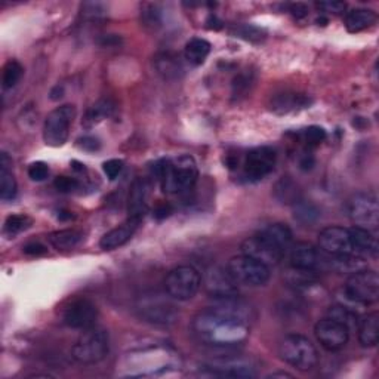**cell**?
I'll use <instances>...</instances> for the list:
<instances>
[{
	"label": "cell",
	"mask_w": 379,
	"mask_h": 379,
	"mask_svg": "<svg viewBox=\"0 0 379 379\" xmlns=\"http://www.w3.org/2000/svg\"><path fill=\"white\" fill-rule=\"evenodd\" d=\"M216 304L193 319V332L199 341L216 348H234L251 333L249 307L236 296L215 299Z\"/></svg>",
	"instance_id": "6da1fadb"
},
{
	"label": "cell",
	"mask_w": 379,
	"mask_h": 379,
	"mask_svg": "<svg viewBox=\"0 0 379 379\" xmlns=\"http://www.w3.org/2000/svg\"><path fill=\"white\" fill-rule=\"evenodd\" d=\"M158 175L165 193L178 194L191 190L199 178V167L191 156H178L174 159H163L156 163Z\"/></svg>",
	"instance_id": "7a4b0ae2"
},
{
	"label": "cell",
	"mask_w": 379,
	"mask_h": 379,
	"mask_svg": "<svg viewBox=\"0 0 379 379\" xmlns=\"http://www.w3.org/2000/svg\"><path fill=\"white\" fill-rule=\"evenodd\" d=\"M279 356L299 372H310L319 363V352L308 338L303 335H287L279 345Z\"/></svg>",
	"instance_id": "3957f363"
},
{
	"label": "cell",
	"mask_w": 379,
	"mask_h": 379,
	"mask_svg": "<svg viewBox=\"0 0 379 379\" xmlns=\"http://www.w3.org/2000/svg\"><path fill=\"white\" fill-rule=\"evenodd\" d=\"M110 350L109 332L98 326L85 329L71 348L73 359L81 364H95L104 360Z\"/></svg>",
	"instance_id": "277c9868"
},
{
	"label": "cell",
	"mask_w": 379,
	"mask_h": 379,
	"mask_svg": "<svg viewBox=\"0 0 379 379\" xmlns=\"http://www.w3.org/2000/svg\"><path fill=\"white\" fill-rule=\"evenodd\" d=\"M345 296L359 305H371L379 298V276L373 270L361 268L352 273L344 286Z\"/></svg>",
	"instance_id": "5b68a950"
},
{
	"label": "cell",
	"mask_w": 379,
	"mask_h": 379,
	"mask_svg": "<svg viewBox=\"0 0 379 379\" xmlns=\"http://www.w3.org/2000/svg\"><path fill=\"white\" fill-rule=\"evenodd\" d=\"M76 114L77 110L73 104H65L48 114L43 123V141L49 147L57 149L67 142Z\"/></svg>",
	"instance_id": "8992f818"
},
{
	"label": "cell",
	"mask_w": 379,
	"mask_h": 379,
	"mask_svg": "<svg viewBox=\"0 0 379 379\" xmlns=\"http://www.w3.org/2000/svg\"><path fill=\"white\" fill-rule=\"evenodd\" d=\"M227 268L237 284L249 287H261L267 284L271 276L270 267L243 254L233 256L228 261Z\"/></svg>",
	"instance_id": "52a82bcc"
},
{
	"label": "cell",
	"mask_w": 379,
	"mask_h": 379,
	"mask_svg": "<svg viewBox=\"0 0 379 379\" xmlns=\"http://www.w3.org/2000/svg\"><path fill=\"white\" fill-rule=\"evenodd\" d=\"M202 286L199 271L190 266H181L169 271L165 280L167 295L177 301H188L195 296Z\"/></svg>",
	"instance_id": "ba28073f"
},
{
	"label": "cell",
	"mask_w": 379,
	"mask_h": 379,
	"mask_svg": "<svg viewBox=\"0 0 379 379\" xmlns=\"http://www.w3.org/2000/svg\"><path fill=\"white\" fill-rule=\"evenodd\" d=\"M348 216L356 227L375 231L379 224V205L372 193H357L348 200Z\"/></svg>",
	"instance_id": "9c48e42d"
},
{
	"label": "cell",
	"mask_w": 379,
	"mask_h": 379,
	"mask_svg": "<svg viewBox=\"0 0 379 379\" xmlns=\"http://www.w3.org/2000/svg\"><path fill=\"white\" fill-rule=\"evenodd\" d=\"M98 317L97 305L88 298L73 299L62 310V323L71 329H89L95 326Z\"/></svg>",
	"instance_id": "30bf717a"
},
{
	"label": "cell",
	"mask_w": 379,
	"mask_h": 379,
	"mask_svg": "<svg viewBox=\"0 0 379 379\" xmlns=\"http://www.w3.org/2000/svg\"><path fill=\"white\" fill-rule=\"evenodd\" d=\"M277 154L270 147H258L246 154L243 160V175L247 181H259L274 171Z\"/></svg>",
	"instance_id": "8fae6325"
},
{
	"label": "cell",
	"mask_w": 379,
	"mask_h": 379,
	"mask_svg": "<svg viewBox=\"0 0 379 379\" xmlns=\"http://www.w3.org/2000/svg\"><path fill=\"white\" fill-rule=\"evenodd\" d=\"M205 286V291L211 295L214 299H222L237 295V283L233 279L228 268L226 267H209L205 271V276L202 280Z\"/></svg>",
	"instance_id": "7c38bea8"
},
{
	"label": "cell",
	"mask_w": 379,
	"mask_h": 379,
	"mask_svg": "<svg viewBox=\"0 0 379 379\" xmlns=\"http://www.w3.org/2000/svg\"><path fill=\"white\" fill-rule=\"evenodd\" d=\"M315 335L324 350L333 352L343 350L347 345L350 339V329L345 324L326 317L316 323Z\"/></svg>",
	"instance_id": "4fadbf2b"
},
{
	"label": "cell",
	"mask_w": 379,
	"mask_h": 379,
	"mask_svg": "<svg viewBox=\"0 0 379 379\" xmlns=\"http://www.w3.org/2000/svg\"><path fill=\"white\" fill-rule=\"evenodd\" d=\"M240 249H242L243 255L251 256V258L259 261V263H263L267 267L277 266L284 255V252L282 249H279L277 246H274L266 237L261 236L259 233L254 234L252 237H247L242 243Z\"/></svg>",
	"instance_id": "5bb4252c"
},
{
	"label": "cell",
	"mask_w": 379,
	"mask_h": 379,
	"mask_svg": "<svg viewBox=\"0 0 379 379\" xmlns=\"http://www.w3.org/2000/svg\"><path fill=\"white\" fill-rule=\"evenodd\" d=\"M319 247L323 254L331 256L354 255V252H352L350 230L338 226H332L320 231Z\"/></svg>",
	"instance_id": "9a60e30c"
},
{
	"label": "cell",
	"mask_w": 379,
	"mask_h": 379,
	"mask_svg": "<svg viewBox=\"0 0 379 379\" xmlns=\"http://www.w3.org/2000/svg\"><path fill=\"white\" fill-rule=\"evenodd\" d=\"M205 369L216 376L254 378L256 375L254 363L243 357H218L207 361Z\"/></svg>",
	"instance_id": "2e32d148"
},
{
	"label": "cell",
	"mask_w": 379,
	"mask_h": 379,
	"mask_svg": "<svg viewBox=\"0 0 379 379\" xmlns=\"http://www.w3.org/2000/svg\"><path fill=\"white\" fill-rule=\"evenodd\" d=\"M139 311L149 322L158 324H169L177 317L174 305L162 299L159 295L149 296L144 299L139 305Z\"/></svg>",
	"instance_id": "e0dca14e"
},
{
	"label": "cell",
	"mask_w": 379,
	"mask_h": 379,
	"mask_svg": "<svg viewBox=\"0 0 379 379\" xmlns=\"http://www.w3.org/2000/svg\"><path fill=\"white\" fill-rule=\"evenodd\" d=\"M322 264H324V259L316 246L305 242L291 246V267L317 271Z\"/></svg>",
	"instance_id": "ac0fdd59"
},
{
	"label": "cell",
	"mask_w": 379,
	"mask_h": 379,
	"mask_svg": "<svg viewBox=\"0 0 379 379\" xmlns=\"http://www.w3.org/2000/svg\"><path fill=\"white\" fill-rule=\"evenodd\" d=\"M142 219L138 218H129L122 226L110 230L109 233L104 234L99 240V247L104 251H114L119 247L125 246L130 239L134 237L135 231L138 230Z\"/></svg>",
	"instance_id": "d6986e66"
},
{
	"label": "cell",
	"mask_w": 379,
	"mask_h": 379,
	"mask_svg": "<svg viewBox=\"0 0 379 379\" xmlns=\"http://www.w3.org/2000/svg\"><path fill=\"white\" fill-rule=\"evenodd\" d=\"M149 193H150V187L146 179L138 178L134 181V184L129 191V199H128L129 218H138V219L144 218L149 207Z\"/></svg>",
	"instance_id": "ffe728a7"
},
{
	"label": "cell",
	"mask_w": 379,
	"mask_h": 379,
	"mask_svg": "<svg viewBox=\"0 0 379 379\" xmlns=\"http://www.w3.org/2000/svg\"><path fill=\"white\" fill-rule=\"evenodd\" d=\"M352 252L354 255H376L378 252V242L372 231L361 228V227H352L350 228Z\"/></svg>",
	"instance_id": "44dd1931"
},
{
	"label": "cell",
	"mask_w": 379,
	"mask_h": 379,
	"mask_svg": "<svg viewBox=\"0 0 379 379\" xmlns=\"http://www.w3.org/2000/svg\"><path fill=\"white\" fill-rule=\"evenodd\" d=\"M258 233L263 237H266L268 242H271L274 246H277L279 249H282L284 254H286V251L291 249L294 234H292L291 228L287 227L286 224H282V222H274V224L264 227Z\"/></svg>",
	"instance_id": "7402d4cb"
},
{
	"label": "cell",
	"mask_w": 379,
	"mask_h": 379,
	"mask_svg": "<svg viewBox=\"0 0 379 379\" xmlns=\"http://www.w3.org/2000/svg\"><path fill=\"white\" fill-rule=\"evenodd\" d=\"M310 106V99L305 95H299L295 92H283L273 98L271 110L279 114L296 111L299 109H307Z\"/></svg>",
	"instance_id": "603a6c76"
},
{
	"label": "cell",
	"mask_w": 379,
	"mask_h": 379,
	"mask_svg": "<svg viewBox=\"0 0 379 379\" xmlns=\"http://www.w3.org/2000/svg\"><path fill=\"white\" fill-rule=\"evenodd\" d=\"M274 198H276L283 205L294 206L296 202L303 199V193H301L299 186L291 177H282L276 186H274Z\"/></svg>",
	"instance_id": "cb8c5ba5"
},
{
	"label": "cell",
	"mask_w": 379,
	"mask_h": 379,
	"mask_svg": "<svg viewBox=\"0 0 379 379\" xmlns=\"http://www.w3.org/2000/svg\"><path fill=\"white\" fill-rule=\"evenodd\" d=\"M376 22V14L371 9L357 8L350 11L345 17V29L350 33H360Z\"/></svg>",
	"instance_id": "d4e9b609"
},
{
	"label": "cell",
	"mask_w": 379,
	"mask_h": 379,
	"mask_svg": "<svg viewBox=\"0 0 379 379\" xmlns=\"http://www.w3.org/2000/svg\"><path fill=\"white\" fill-rule=\"evenodd\" d=\"M379 339V315L371 312L359 323V341L363 347H375Z\"/></svg>",
	"instance_id": "484cf974"
},
{
	"label": "cell",
	"mask_w": 379,
	"mask_h": 379,
	"mask_svg": "<svg viewBox=\"0 0 379 379\" xmlns=\"http://www.w3.org/2000/svg\"><path fill=\"white\" fill-rule=\"evenodd\" d=\"M211 43H209L206 39L193 37L191 41L186 43L184 57L193 65H202L209 57V54H211Z\"/></svg>",
	"instance_id": "4316f807"
},
{
	"label": "cell",
	"mask_w": 379,
	"mask_h": 379,
	"mask_svg": "<svg viewBox=\"0 0 379 379\" xmlns=\"http://www.w3.org/2000/svg\"><path fill=\"white\" fill-rule=\"evenodd\" d=\"M83 239V234L79 230H60L49 234V243L57 251H70L79 244Z\"/></svg>",
	"instance_id": "83f0119b"
},
{
	"label": "cell",
	"mask_w": 379,
	"mask_h": 379,
	"mask_svg": "<svg viewBox=\"0 0 379 379\" xmlns=\"http://www.w3.org/2000/svg\"><path fill=\"white\" fill-rule=\"evenodd\" d=\"M114 110H116V104L111 99L109 98L99 99L88 110L83 122L86 126H94L102 122L104 119H107V117H110L114 113Z\"/></svg>",
	"instance_id": "f1b7e54d"
},
{
	"label": "cell",
	"mask_w": 379,
	"mask_h": 379,
	"mask_svg": "<svg viewBox=\"0 0 379 379\" xmlns=\"http://www.w3.org/2000/svg\"><path fill=\"white\" fill-rule=\"evenodd\" d=\"M294 218L304 226L315 224V222L320 218V209L311 202H307L301 199L294 206Z\"/></svg>",
	"instance_id": "f546056e"
},
{
	"label": "cell",
	"mask_w": 379,
	"mask_h": 379,
	"mask_svg": "<svg viewBox=\"0 0 379 379\" xmlns=\"http://www.w3.org/2000/svg\"><path fill=\"white\" fill-rule=\"evenodd\" d=\"M156 69H158L159 74H162L165 79H177L182 71V65L177 55L163 54L156 58Z\"/></svg>",
	"instance_id": "4dcf8cb0"
},
{
	"label": "cell",
	"mask_w": 379,
	"mask_h": 379,
	"mask_svg": "<svg viewBox=\"0 0 379 379\" xmlns=\"http://www.w3.org/2000/svg\"><path fill=\"white\" fill-rule=\"evenodd\" d=\"M286 280L294 287H304L305 289V287L315 284L317 282V277H316V271L291 267V270L286 274Z\"/></svg>",
	"instance_id": "1f68e13d"
},
{
	"label": "cell",
	"mask_w": 379,
	"mask_h": 379,
	"mask_svg": "<svg viewBox=\"0 0 379 379\" xmlns=\"http://www.w3.org/2000/svg\"><path fill=\"white\" fill-rule=\"evenodd\" d=\"M32 218L27 215L22 214H15V215H9L5 221L4 226V233L6 234L8 237H14L17 234H20L21 231L27 230L32 226Z\"/></svg>",
	"instance_id": "d6a6232c"
},
{
	"label": "cell",
	"mask_w": 379,
	"mask_h": 379,
	"mask_svg": "<svg viewBox=\"0 0 379 379\" xmlns=\"http://www.w3.org/2000/svg\"><path fill=\"white\" fill-rule=\"evenodd\" d=\"M17 195V179L9 167H0V198L12 200Z\"/></svg>",
	"instance_id": "836d02e7"
},
{
	"label": "cell",
	"mask_w": 379,
	"mask_h": 379,
	"mask_svg": "<svg viewBox=\"0 0 379 379\" xmlns=\"http://www.w3.org/2000/svg\"><path fill=\"white\" fill-rule=\"evenodd\" d=\"M24 74V69L22 65L15 61L11 60L5 64L4 67V74H2V85L5 89H12L18 85V82L21 81V77Z\"/></svg>",
	"instance_id": "e575fe53"
},
{
	"label": "cell",
	"mask_w": 379,
	"mask_h": 379,
	"mask_svg": "<svg viewBox=\"0 0 379 379\" xmlns=\"http://www.w3.org/2000/svg\"><path fill=\"white\" fill-rule=\"evenodd\" d=\"M328 317L339 322V323H343L345 324L347 328L350 329L352 324H356L357 323V315L354 311H352L351 308L345 307V305H341V304H338V305H332L328 311Z\"/></svg>",
	"instance_id": "d590c367"
},
{
	"label": "cell",
	"mask_w": 379,
	"mask_h": 379,
	"mask_svg": "<svg viewBox=\"0 0 379 379\" xmlns=\"http://www.w3.org/2000/svg\"><path fill=\"white\" fill-rule=\"evenodd\" d=\"M303 138L308 147H317L326 139V130L320 126H310L303 132Z\"/></svg>",
	"instance_id": "8d00e7d4"
},
{
	"label": "cell",
	"mask_w": 379,
	"mask_h": 379,
	"mask_svg": "<svg viewBox=\"0 0 379 379\" xmlns=\"http://www.w3.org/2000/svg\"><path fill=\"white\" fill-rule=\"evenodd\" d=\"M29 177L32 181L42 182L49 177V166L45 162H34L29 166Z\"/></svg>",
	"instance_id": "74e56055"
},
{
	"label": "cell",
	"mask_w": 379,
	"mask_h": 379,
	"mask_svg": "<svg viewBox=\"0 0 379 379\" xmlns=\"http://www.w3.org/2000/svg\"><path fill=\"white\" fill-rule=\"evenodd\" d=\"M54 187L61 193H73L74 190L79 188V181L71 177H57L54 181Z\"/></svg>",
	"instance_id": "f35d334b"
},
{
	"label": "cell",
	"mask_w": 379,
	"mask_h": 379,
	"mask_svg": "<svg viewBox=\"0 0 379 379\" xmlns=\"http://www.w3.org/2000/svg\"><path fill=\"white\" fill-rule=\"evenodd\" d=\"M102 171H104V174L107 175L109 179L114 181L123 171V162L119 159H110L107 162H104Z\"/></svg>",
	"instance_id": "ab89813d"
},
{
	"label": "cell",
	"mask_w": 379,
	"mask_h": 379,
	"mask_svg": "<svg viewBox=\"0 0 379 379\" xmlns=\"http://www.w3.org/2000/svg\"><path fill=\"white\" fill-rule=\"evenodd\" d=\"M236 33L239 37L246 39V41H261L263 39V32L256 29L255 25H240Z\"/></svg>",
	"instance_id": "60d3db41"
},
{
	"label": "cell",
	"mask_w": 379,
	"mask_h": 379,
	"mask_svg": "<svg viewBox=\"0 0 379 379\" xmlns=\"http://www.w3.org/2000/svg\"><path fill=\"white\" fill-rule=\"evenodd\" d=\"M316 6L323 12H328V14H335V15L343 14L347 8V5L344 2H336V0H326V2H319Z\"/></svg>",
	"instance_id": "b9f144b4"
},
{
	"label": "cell",
	"mask_w": 379,
	"mask_h": 379,
	"mask_svg": "<svg viewBox=\"0 0 379 379\" xmlns=\"http://www.w3.org/2000/svg\"><path fill=\"white\" fill-rule=\"evenodd\" d=\"M46 252H48L46 247L39 242H32V243H27L24 246V254H27L30 256H42Z\"/></svg>",
	"instance_id": "7bdbcfd3"
},
{
	"label": "cell",
	"mask_w": 379,
	"mask_h": 379,
	"mask_svg": "<svg viewBox=\"0 0 379 379\" xmlns=\"http://www.w3.org/2000/svg\"><path fill=\"white\" fill-rule=\"evenodd\" d=\"M77 142H79V147L82 150H85V151H97L99 149V146H101L99 141L97 138H94V137H83Z\"/></svg>",
	"instance_id": "ee69618b"
},
{
	"label": "cell",
	"mask_w": 379,
	"mask_h": 379,
	"mask_svg": "<svg viewBox=\"0 0 379 379\" xmlns=\"http://www.w3.org/2000/svg\"><path fill=\"white\" fill-rule=\"evenodd\" d=\"M171 214H172V206L169 203H160V205H158V207L154 209V216L159 218V219H163Z\"/></svg>",
	"instance_id": "f6af8a7d"
},
{
	"label": "cell",
	"mask_w": 379,
	"mask_h": 379,
	"mask_svg": "<svg viewBox=\"0 0 379 379\" xmlns=\"http://www.w3.org/2000/svg\"><path fill=\"white\" fill-rule=\"evenodd\" d=\"M291 12H292V15L296 18H304L308 14V9L303 4H295V5H291Z\"/></svg>",
	"instance_id": "bcb514c9"
},
{
	"label": "cell",
	"mask_w": 379,
	"mask_h": 379,
	"mask_svg": "<svg viewBox=\"0 0 379 379\" xmlns=\"http://www.w3.org/2000/svg\"><path fill=\"white\" fill-rule=\"evenodd\" d=\"M277 376H280V378H292V375L291 373H286V372H277V373H271L268 378H277Z\"/></svg>",
	"instance_id": "7dc6e473"
}]
</instances>
